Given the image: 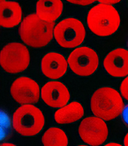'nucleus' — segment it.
I'll use <instances>...</instances> for the list:
<instances>
[{
  "instance_id": "nucleus-13",
  "label": "nucleus",
  "mask_w": 128,
  "mask_h": 146,
  "mask_svg": "<svg viewBox=\"0 0 128 146\" xmlns=\"http://www.w3.org/2000/svg\"><path fill=\"white\" fill-rule=\"evenodd\" d=\"M22 19V10L18 2L2 1L0 2V26L12 28L19 25Z\"/></svg>"
},
{
  "instance_id": "nucleus-12",
  "label": "nucleus",
  "mask_w": 128,
  "mask_h": 146,
  "mask_svg": "<svg viewBox=\"0 0 128 146\" xmlns=\"http://www.w3.org/2000/svg\"><path fill=\"white\" fill-rule=\"evenodd\" d=\"M41 70L47 77L57 79L66 73L68 62L62 54L56 52H49L41 60Z\"/></svg>"
},
{
  "instance_id": "nucleus-10",
  "label": "nucleus",
  "mask_w": 128,
  "mask_h": 146,
  "mask_svg": "<svg viewBox=\"0 0 128 146\" xmlns=\"http://www.w3.org/2000/svg\"><path fill=\"white\" fill-rule=\"evenodd\" d=\"M41 96L46 104L52 108H62L67 105L70 99L69 90L61 82L46 83L41 88Z\"/></svg>"
},
{
  "instance_id": "nucleus-7",
  "label": "nucleus",
  "mask_w": 128,
  "mask_h": 146,
  "mask_svg": "<svg viewBox=\"0 0 128 146\" xmlns=\"http://www.w3.org/2000/svg\"><path fill=\"white\" fill-rule=\"evenodd\" d=\"M70 68L77 75L88 76L95 72L99 65L97 52L89 47H79L75 49L68 57Z\"/></svg>"
},
{
  "instance_id": "nucleus-1",
  "label": "nucleus",
  "mask_w": 128,
  "mask_h": 146,
  "mask_svg": "<svg viewBox=\"0 0 128 146\" xmlns=\"http://www.w3.org/2000/svg\"><path fill=\"white\" fill-rule=\"evenodd\" d=\"M55 27V23L42 21L36 13H32L23 19L19 33L24 43L34 48H40L52 40Z\"/></svg>"
},
{
  "instance_id": "nucleus-14",
  "label": "nucleus",
  "mask_w": 128,
  "mask_h": 146,
  "mask_svg": "<svg viewBox=\"0 0 128 146\" xmlns=\"http://www.w3.org/2000/svg\"><path fill=\"white\" fill-rule=\"evenodd\" d=\"M63 4L61 0H39L36 4V15L42 21H55L61 16Z\"/></svg>"
},
{
  "instance_id": "nucleus-18",
  "label": "nucleus",
  "mask_w": 128,
  "mask_h": 146,
  "mask_svg": "<svg viewBox=\"0 0 128 146\" xmlns=\"http://www.w3.org/2000/svg\"><path fill=\"white\" fill-rule=\"evenodd\" d=\"M120 93L127 101H128V76L122 81L120 86Z\"/></svg>"
},
{
  "instance_id": "nucleus-17",
  "label": "nucleus",
  "mask_w": 128,
  "mask_h": 146,
  "mask_svg": "<svg viewBox=\"0 0 128 146\" xmlns=\"http://www.w3.org/2000/svg\"><path fill=\"white\" fill-rule=\"evenodd\" d=\"M13 131V123L7 112L0 109V143L10 137Z\"/></svg>"
},
{
  "instance_id": "nucleus-8",
  "label": "nucleus",
  "mask_w": 128,
  "mask_h": 146,
  "mask_svg": "<svg viewBox=\"0 0 128 146\" xmlns=\"http://www.w3.org/2000/svg\"><path fill=\"white\" fill-rule=\"evenodd\" d=\"M78 131L82 140L91 146H99L103 144L108 135V129L105 122L97 117L83 119Z\"/></svg>"
},
{
  "instance_id": "nucleus-5",
  "label": "nucleus",
  "mask_w": 128,
  "mask_h": 146,
  "mask_svg": "<svg viewBox=\"0 0 128 146\" xmlns=\"http://www.w3.org/2000/svg\"><path fill=\"white\" fill-rule=\"evenodd\" d=\"M54 37L61 46L66 48H76L85 40V29L80 20L69 18L55 27Z\"/></svg>"
},
{
  "instance_id": "nucleus-16",
  "label": "nucleus",
  "mask_w": 128,
  "mask_h": 146,
  "mask_svg": "<svg viewBox=\"0 0 128 146\" xmlns=\"http://www.w3.org/2000/svg\"><path fill=\"white\" fill-rule=\"evenodd\" d=\"M43 146H67L68 137L66 133L58 128H49L42 136Z\"/></svg>"
},
{
  "instance_id": "nucleus-3",
  "label": "nucleus",
  "mask_w": 128,
  "mask_h": 146,
  "mask_svg": "<svg viewBox=\"0 0 128 146\" xmlns=\"http://www.w3.org/2000/svg\"><path fill=\"white\" fill-rule=\"evenodd\" d=\"M87 24L93 34L101 37L109 36L119 27V14L112 5L98 4L88 12Z\"/></svg>"
},
{
  "instance_id": "nucleus-24",
  "label": "nucleus",
  "mask_w": 128,
  "mask_h": 146,
  "mask_svg": "<svg viewBox=\"0 0 128 146\" xmlns=\"http://www.w3.org/2000/svg\"><path fill=\"white\" fill-rule=\"evenodd\" d=\"M0 146H17V145L12 144V143H2V144L0 145Z\"/></svg>"
},
{
  "instance_id": "nucleus-21",
  "label": "nucleus",
  "mask_w": 128,
  "mask_h": 146,
  "mask_svg": "<svg viewBox=\"0 0 128 146\" xmlns=\"http://www.w3.org/2000/svg\"><path fill=\"white\" fill-rule=\"evenodd\" d=\"M120 1L119 0H114V1H102V0H100V1H99V4H103V5H113V4H116V3H119Z\"/></svg>"
},
{
  "instance_id": "nucleus-22",
  "label": "nucleus",
  "mask_w": 128,
  "mask_h": 146,
  "mask_svg": "<svg viewBox=\"0 0 128 146\" xmlns=\"http://www.w3.org/2000/svg\"><path fill=\"white\" fill-rule=\"evenodd\" d=\"M124 145L128 146V132L127 133L125 137V139H124Z\"/></svg>"
},
{
  "instance_id": "nucleus-2",
  "label": "nucleus",
  "mask_w": 128,
  "mask_h": 146,
  "mask_svg": "<svg viewBox=\"0 0 128 146\" xmlns=\"http://www.w3.org/2000/svg\"><path fill=\"white\" fill-rule=\"evenodd\" d=\"M124 108L121 96L113 88L105 87L92 95L91 109L95 117L105 121L113 120L121 115Z\"/></svg>"
},
{
  "instance_id": "nucleus-15",
  "label": "nucleus",
  "mask_w": 128,
  "mask_h": 146,
  "mask_svg": "<svg viewBox=\"0 0 128 146\" xmlns=\"http://www.w3.org/2000/svg\"><path fill=\"white\" fill-rule=\"evenodd\" d=\"M84 115V109L77 102H72L60 108L55 113V120L59 124L76 122Z\"/></svg>"
},
{
  "instance_id": "nucleus-4",
  "label": "nucleus",
  "mask_w": 128,
  "mask_h": 146,
  "mask_svg": "<svg viewBox=\"0 0 128 146\" xmlns=\"http://www.w3.org/2000/svg\"><path fill=\"white\" fill-rule=\"evenodd\" d=\"M13 127L24 137L35 136L43 129L45 119L41 110L34 105H22L15 111L12 119Z\"/></svg>"
},
{
  "instance_id": "nucleus-19",
  "label": "nucleus",
  "mask_w": 128,
  "mask_h": 146,
  "mask_svg": "<svg viewBox=\"0 0 128 146\" xmlns=\"http://www.w3.org/2000/svg\"><path fill=\"white\" fill-rule=\"evenodd\" d=\"M121 118L125 125L128 126V104L123 108L122 112H121Z\"/></svg>"
},
{
  "instance_id": "nucleus-6",
  "label": "nucleus",
  "mask_w": 128,
  "mask_h": 146,
  "mask_svg": "<svg viewBox=\"0 0 128 146\" xmlns=\"http://www.w3.org/2000/svg\"><path fill=\"white\" fill-rule=\"evenodd\" d=\"M29 50L20 43H8L0 52V65L10 74L24 71L29 66Z\"/></svg>"
},
{
  "instance_id": "nucleus-20",
  "label": "nucleus",
  "mask_w": 128,
  "mask_h": 146,
  "mask_svg": "<svg viewBox=\"0 0 128 146\" xmlns=\"http://www.w3.org/2000/svg\"><path fill=\"white\" fill-rule=\"evenodd\" d=\"M69 2H71L72 4H76V5H90V4H92L93 2H94L95 1H88V0H85V1H70L69 0L68 1Z\"/></svg>"
},
{
  "instance_id": "nucleus-11",
  "label": "nucleus",
  "mask_w": 128,
  "mask_h": 146,
  "mask_svg": "<svg viewBox=\"0 0 128 146\" xmlns=\"http://www.w3.org/2000/svg\"><path fill=\"white\" fill-rule=\"evenodd\" d=\"M105 70L113 77L128 76V51L116 48L106 55L103 61Z\"/></svg>"
},
{
  "instance_id": "nucleus-25",
  "label": "nucleus",
  "mask_w": 128,
  "mask_h": 146,
  "mask_svg": "<svg viewBox=\"0 0 128 146\" xmlns=\"http://www.w3.org/2000/svg\"><path fill=\"white\" fill-rule=\"evenodd\" d=\"M78 146H88V145H78Z\"/></svg>"
},
{
  "instance_id": "nucleus-23",
  "label": "nucleus",
  "mask_w": 128,
  "mask_h": 146,
  "mask_svg": "<svg viewBox=\"0 0 128 146\" xmlns=\"http://www.w3.org/2000/svg\"><path fill=\"white\" fill-rule=\"evenodd\" d=\"M104 146H122V145L116 143H107V144H106Z\"/></svg>"
},
{
  "instance_id": "nucleus-9",
  "label": "nucleus",
  "mask_w": 128,
  "mask_h": 146,
  "mask_svg": "<svg viewBox=\"0 0 128 146\" xmlns=\"http://www.w3.org/2000/svg\"><path fill=\"white\" fill-rule=\"evenodd\" d=\"M13 99L20 104H36L40 98V88L38 83L27 76H21L13 82L11 88Z\"/></svg>"
}]
</instances>
